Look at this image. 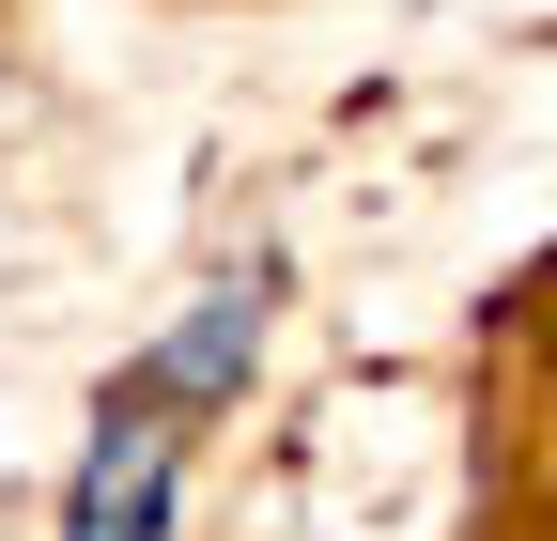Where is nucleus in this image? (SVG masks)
<instances>
[{"instance_id":"1","label":"nucleus","mask_w":557,"mask_h":541,"mask_svg":"<svg viewBox=\"0 0 557 541\" xmlns=\"http://www.w3.org/2000/svg\"><path fill=\"white\" fill-rule=\"evenodd\" d=\"M171 449H186V418L156 402V372H124L109 418H94V449H78V511H62V541H156V511H171Z\"/></svg>"}]
</instances>
